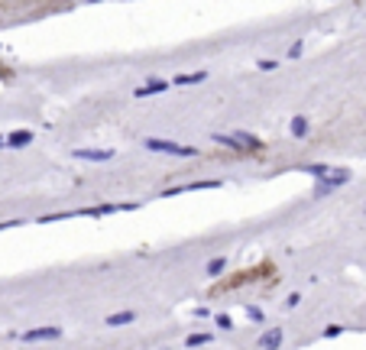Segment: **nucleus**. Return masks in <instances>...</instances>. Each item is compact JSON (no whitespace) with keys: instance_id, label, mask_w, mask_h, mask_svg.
I'll list each match as a JSON object with an SVG mask.
<instances>
[{"instance_id":"nucleus-10","label":"nucleus","mask_w":366,"mask_h":350,"mask_svg":"<svg viewBox=\"0 0 366 350\" xmlns=\"http://www.w3.org/2000/svg\"><path fill=\"white\" fill-rule=\"evenodd\" d=\"M33 143V133L30 130H16V133H10L4 139V146H10V150H20V146H30Z\"/></svg>"},{"instance_id":"nucleus-7","label":"nucleus","mask_w":366,"mask_h":350,"mask_svg":"<svg viewBox=\"0 0 366 350\" xmlns=\"http://www.w3.org/2000/svg\"><path fill=\"white\" fill-rule=\"evenodd\" d=\"M282 340H285V331H282V328H269V331L260 337V350H279Z\"/></svg>"},{"instance_id":"nucleus-21","label":"nucleus","mask_w":366,"mask_h":350,"mask_svg":"<svg viewBox=\"0 0 366 350\" xmlns=\"http://www.w3.org/2000/svg\"><path fill=\"white\" fill-rule=\"evenodd\" d=\"M301 49H305V46H301V42H295V46L289 49V59H298V55H301Z\"/></svg>"},{"instance_id":"nucleus-5","label":"nucleus","mask_w":366,"mask_h":350,"mask_svg":"<svg viewBox=\"0 0 366 350\" xmlns=\"http://www.w3.org/2000/svg\"><path fill=\"white\" fill-rule=\"evenodd\" d=\"M224 182L220 179H208V182H191V185H172V188H165L162 195L168 198V195H182V191H204V188H220Z\"/></svg>"},{"instance_id":"nucleus-16","label":"nucleus","mask_w":366,"mask_h":350,"mask_svg":"<svg viewBox=\"0 0 366 350\" xmlns=\"http://www.w3.org/2000/svg\"><path fill=\"white\" fill-rule=\"evenodd\" d=\"M246 314H249V321H266V311L256 308V305H246Z\"/></svg>"},{"instance_id":"nucleus-1","label":"nucleus","mask_w":366,"mask_h":350,"mask_svg":"<svg viewBox=\"0 0 366 350\" xmlns=\"http://www.w3.org/2000/svg\"><path fill=\"white\" fill-rule=\"evenodd\" d=\"M214 143L227 146V150H237V153H256L263 150V139H256L253 133H214L211 136Z\"/></svg>"},{"instance_id":"nucleus-15","label":"nucleus","mask_w":366,"mask_h":350,"mask_svg":"<svg viewBox=\"0 0 366 350\" xmlns=\"http://www.w3.org/2000/svg\"><path fill=\"white\" fill-rule=\"evenodd\" d=\"M305 172H308V175H315V179H324V175L331 172V165H324V162H315V165H305Z\"/></svg>"},{"instance_id":"nucleus-17","label":"nucleus","mask_w":366,"mask_h":350,"mask_svg":"<svg viewBox=\"0 0 366 350\" xmlns=\"http://www.w3.org/2000/svg\"><path fill=\"white\" fill-rule=\"evenodd\" d=\"M214 325H217L220 331H230V328H234V321H230V314H217V318H214Z\"/></svg>"},{"instance_id":"nucleus-14","label":"nucleus","mask_w":366,"mask_h":350,"mask_svg":"<svg viewBox=\"0 0 366 350\" xmlns=\"http://www.w3.org/2000/svg\"><path fill=\"white\" fill-rule=\"evenodd\" d=\"M224 269H227V256H217V259L208 262V276H220Z\"/></svg>"},{"instance_id":"nucleus-6","label":"nucleus","mask_w":366,"mask_h":350,"mask_svg":"<svg viewBox=\"0 0 366 350\" xmlns=\"http://www.w3.org/2000/svg\"><path fill=\"white\" fill-rule=\"evenodd\" d=\"M71 156L81 159V162H110L117 153H114V150H75Z\"/></svg>"},{"instance_id":"nucleus-2","label":"nucleus","mask_w":366,"mask_h":350,"mask_svg":"<svg viewBox=\"0 0 366 350\" xmlns=\"http://www.w3.org/2000/svg\"><path fill=\"white\" fill-rule=\"evenodd\" d=\"M143 146H146V150H153V153L178 156V159H194V156H198V150H194V146H182V143H175V139H159V136H149Z\"/></svg>"},{"instance_id":"nucleus-19","label":"nucleus","mask_w":366,"mask_h":350,"mask_svg":"<svg viewBox=\"0 0 366 350\" xmlns=\"http://www.w3.org/2000/svg\"><path fill=\"white\" fill-rule=\"evenodd\" d=\"M298 302H301V295H298V292H292V295H289V299H285V308H295V305H298Z\"/></svg>"},{"instance_id":"nucleus-13","label":"nucleus","mask_w":366,"mask_h":350,"mask_svg":"<svg viewBox=\"0 0 366 350\" xmlns=\"http://www.w3.org/2000/svg\"><path fill=\"white\" fill-rule=\"evenodd\" d=\"M214 334H208V331H198V334H188L185 337V347H201V344H211Z\"/></svg>"},{"instance_id":"nucleus-4","label":"nucleus","mask_w":366,"mask_h":350,"mask_svg":"<svg viewBox=\"0 0 366 350\" xmlns=\"http://www.w3.org/2000/svg\"><path fill=\"white\" fill-rule=\"evenodd\" d=\"M23 344H42V340H59L62 337V328H30L23 334H16Z\"/></svg>"},{"instance_id":"nucleus-3","label":"nucleus","mask_w":366,"mask_h":350,"mask_svg":"<svg viewBox=\"0 0 366 350\" xmlns=\"http://www.w3.org/2000/svg\"><path fill=\"white\" fill-rule=\"evenodd\" d=\"M350 182V169H331L324 175V179H318V185H315V198H324V195H331L334 188H341Z\"/></svg>"},{"instance_id":"nucleus-11","label":"nucleus","mask_w":366,"mask_h":350,"mask_svg":"<svg viewBox=\"0 0 366 350\" xmlns=\"http://www.w3.org/2000/svg\"><path fill=\"white\" fill-rule=\"evenodd\" d=\"M289 127H292V136H298V139H301V136H308V130H311L308 117H301V113H298V117H292V124H289Z\"/></svg>"},{"instance_id":"nucleus-18","label":"nucleus","mask_w":366,"mask_h":350,"mask_svg":"<svg viewBox=\"0 0 366 350\" xmlns=\"http://www.w3.org/2000/svg\"><path fill=\"white\" fill-rule=\"evenodd\" d=\"M341 334H344L341 325H327V328H324V337H341Z\"/></svg>"},{"instance_id":"nucleus-20","label":"nucleus","mask_w":366,"mask_h":350,"mask_svg":"<svg viewBox=\"0 0 366 350\" xmlns=\"http://www.w3.org/2000/svg\"><path fill=\"white\" fill-rule=\"evenodd\" d=\"M272 68H275L272 59H260V72H272Z\"/></svg>"},{"instance_id":"nucleus-8","label":"nucleus","mask_w":366,"mask_h":350,"mask_svg":"<svg viewBox=\"0 0 366 350\" xmlns=\"http://www.w3.org/2000/svg\"><path fill=\"white\" fill-rule=\"evenodd\" d=\"M168 88V81H162V78H149L146 84H139L136 91H133V98H149V94H162Z\"/></svg>"},{"instance_id":"nucleus-22","label":"nucleus","mask_w":366,"mask_h":350,"mask_svg":"<svg viewBox=\"0 0 366 350\" xmlns=\"http://www.w3.org/2000/svg\"><path fill=\"white\" fill-rule=\"evenodd\" d=\"M0 146H4V136H0Z\"/></svg>"},{"instance_id":"nucleus-12","label":"nucleus","mask_w":366,"mask_h":350,"mask_svg":"<svg viewBox=\"0 0 366 350\" xmlns=\"http://www.w3.org/2000/svg\"><path fill=\"white\" fill-rule=\"evenodd\" d=\"M204 78H208V72H191V75H175V78H172V84H182V88H185V84H201Z\"/></svg>"},{"instance_id":"nucleus-9","label":"nucleus","mask_w":366,"mask_h":350,"mask_svg":"<svg viewBox=\"0 0 366 350\" xmlns=\"http://www.w3.org/2000/svg\"><path fill=\"white\" fill-rule=\"evenodd\" d=\"M133 321H136V311H133V308L107 314V328H123V325H133Z\"/></svg>"}]
</instances>
